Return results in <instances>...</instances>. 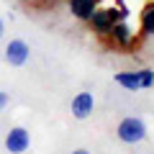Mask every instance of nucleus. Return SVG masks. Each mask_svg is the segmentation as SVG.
Masks as SVG:
<instances>
[{
  "label": "nucleus",
  "mask_w": 154,
  "mask_h": 154,
  "mask_svg": "<svg viewBox=\"0 0 154 154\" xmlns=\"http://www.w3.org/2000/svg\"><path fill=\"white\" fill-rule=\"evenodd\" d=\"M116 136L123 144H141L146 139V123L139 116H126V118H121V123L116 128Z\"/></svg>",
  "instance_id": "1"
},
{
  "label": "nucleus",
  "mask_w": 154,
  "mask_h": 154,
  "mask_svg": "<svg viewBox=\"0 0 154 154\" xmlns=\"http://www.w3.org/2000/svg\"><path fill=\"white\" fill-rule=\"evenodd\" d=\"M116 21H121L118 8H116V5H113V8H98V11L88 18V26H90V31H93L95 36L105 38V36L110 33V28H113Z\"/></svg>",
  "instance_id": "2"
},
{
  "label": "nucleus",
  "mask_w": 154,
  "mask_h": 154,
  "mask_svg": "<svg viewBox=\"0 0 154 154\" xmlns=\"http://www.w3.org/2000/svg\"><path fill=\"white\" fill-rule=\"evenodd\" d=\"M5 62L11 67H23L28 59H31V46L23 41V38H11L5 44Z\"/></svg>",
  "instance_id": "3"
},
{
  "label": "nucleus",
  "mask_w": 154,
  "mask_h": 154,
  "mask_svg": "<svg viewBox=\"0 0 154 154\" xmlns=\"http://www.w3.org/2000/svg\"><path fill=\"white\" fill-rule=\"evenodd\" d=\"M72 118H77V121H88L90 116H93L95 110V95L90 93V90H82V93H77L75 98H72Z\"/></svg>",
  "instance_id": "4"
},
{
  "label": "nucleus",
  "mask_w": 154,
  "mask_h": 154,
  "mask_svg": "<svg viewBox=\"0 0 154 154\" xmlns=\"http://www.w3.org/2000/svg\"><path fill=\"white\" fill-rule=\"evenodd\" d=\"M5 149L11 154H23V152H28V146H31V134H28V128H23V126H13L11 131L5 134Z\"/></svg>",
  "instance_id": "5"
},
{
  "label": "nucleus",
  "mask_w": 154,
  "mask_h": 154,
  "mask_svg": "<svg viewBox=\"0 0 154 154\" xmlns=\"http://www.w3.org/2000/svg\"><path fill=\"white\" fill-rule=\"evenodd\" d=\"M108 36H110V41H113V46H118V49H131V46L136 44V33L128 26V21H116Z\"/></svg>",
  "instance_id": "6"
},
{
  "label": "nucleus",
  "mask_w": 154,
  "mask_h": 154,
  "mask_svg": "<svg viewBox=\"0 0 154 154\" xmlns=\"http://www.w3.org/2000/svg\"><path fill=\"white\" fill-rule=\"evenodd\" d=\"M100 8V0H67V11L72 18L88 23V18Z\"/></svg>",
  "instance_id": "7"
},
{
  "label": "nucleus",
  "mask_w": 154,
  "mask_h": 154,
  "mask_svg": "<svg viewBox=\"0 0 154 154\" xmlns=\"http://www.w3.org/2000/svg\"><path fill=\"white\" fill-rule=\"evenodd\" d=\"M113 80H116V85H121L123 90H131V93L141 90V72H139V69L116 72V75H113Z\"/></svg>",
  "instance_id": "8"
},
{
  "label": "nucleus",
  "mask_w": 154,
  "mask_h": 154,
  "mask_svg": "<svg viewBox=\"0 0 154 154\" xmlns=\"http://www.w3.org/2000/svg\"><path fill=\"white\" fill-rule=\"evenodd\" d=\"M139 18H141V36H154V3H149Z\"/></svg>",
  "instance_id": "9"
},
{
  "label": "nucleus",
  "mask_w": 154,
  "mask_h": 154,
  "mask_svg": "<svg viewBox=\"0 0 154 154\" xmlns=\"http://www.w3.org/2000/svg\"><path fill=\"white\" fill-rule=\"evenodd\" d=\"M139 72H141V90L152 88L154 85V69H139Z\"/></svg>",
  "instance_id": "10"
},
{
  "label": "nucleus",
  "mask_w": 154,
  "mask_h": 154,
  "mask_svg": "<svg viewBox=\"0 0 154 154\" xmlns=\"http://www.w3.org/2000/svg\"><path fill=\"white\" fill-rule=\"evenodd\" d=\"M116 8H118V16H121V21H128L131 11H128V5H126V3H123V0H116Z\"/></svg>",
  "instance_id": "11"
},
{
  "label": "nucleus",
  "mask_w": 154,
  "mask_h": 154,
  "mask_svg": "<svg viewBox=\"0 0 154 154\" xmlns=\"http://www.w3.org/2000/svg\"><path fill=\"white\" fill-rule=\"evenodd\" d=\"M8 103H11V95H8L5 90H0V113L8 108Z\"/></svg>",
  "instance_id": "12"
},
{
  "label": "nucleus",
  "mask_w": 154,
  "mask_h": 154,
  "mask_svg": "<svg viewBox=\"0 0 154 154\" xmlns=\"http://www.w3.org/2000/svg\"><path fill=\"white\" fill-rule=\"evenodd\" d=\"M3 36H5V21L0 18V41H3Z\"/></svg>",
  "instance_id": "13"
},
{
  "label": "nucleus",
  "mask_w": 154,
  "mask_h": 154,
  "mask_svg": "<svg viewBox=\"0 0 154 154\" xmlns=\"http://www.w3.org/2000/svg\"><path fill=\"white\" fill-rule=\"evenodd\" d=\"M72 154H90V152H88V149H75Z\"/></svg>",
  "instance_id": "14"
}]
</instances>
